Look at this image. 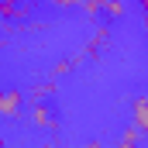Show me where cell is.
Masks as SVG:
<instances>
[{
    "instance_id": "6da1fadb",
    "label": "cell",
    "mask_w": 148,
    "mask_h": 148,
    "mask_svg": "<svg viewBox=\"0 0 148 148\" xmlns=\"http://www.w3.org/2000/svg\"><path fill=\"white\" fill-rule=\"evenodd\" d=\"M21 103H24V97L17 90H3L0 93V117H14V114L21 110Z\"/></svg>"
},
{
    "instance_id": "7a4b0ae2",
    "label": "cell",
    "mask_w": 148,
    "mask_h": 148,
    "mask_svg": "<svg viewBox=\"0 0 148 148\" xmlns=\"http://www.w3.org/2000/svg\"><path fill=\"white\" fill-rule=\"evenodd\" d=\"M131 117H134V127H138L141 134H148V97H134Z\"/></svg>"
},
{
    "instance_id": "3957f363",
    "label": "cell",
    "mask_w": 148,
    "mask_h": 148,
    "mask_svg": "<svg viewBox=\"0 0 148 148\" xmlns=\"http://www.w3.org/2000/svg\"><path fill=\"white\" fill-rule=\"evenodd\" d=\"M28 117H31V124H38V127H45V124H52V114H48V107H45V103H31V114H28Z\"/></svg>"
},
{
    "instance_id": "277c9868",
    "label": "cell",
    "mask_w": 148,
    "mask_h": 148,
    "mask_svg": "<svg viewBox=\"0 0 148 148\" xmlns=\"http://www.w3.org/2000/svg\"><path fill=\"white\" fill-rule=\"evenodd\" d=\"M103 10H107L110 17H121V14H124V3H121V0H103Z\"/></svg>"
},
{
    "instance_id": "5b68a950",
    "label": "cell",
    "mask_w": 148,
    "mask_h": 148,
    "mask_svg": "<svg viewBox=\"0 0 148 148\" xmlns=\"http://www.w3.org/2000/svg\"><path fill=\"white\" fill-rule=\"evenodd\" d=\"M48 3H52V7H79L83 0H48Z\"/></svg>"
},
{
    "instance_id": "8992f818",
    "label": "cell",
    "mask_w": 148,
    "mask_h": 148,
    "mask_svg": "<svg viewBox=\"0 0 148 148\" xmlns=\"http://www.w3.org/2000/svg\"><path fill=\"white\" fill-rule=\"evenodd\" d=\"M138 3H141V10H145V14H148V0H138Z\"/></svg>"
},
{
    "instance_id": "52a82bcc",
    "label": "cell",
    "mask_w": 148,
    "mask_h": 148,
    "mask_svg": "<svg viewBox=\"0 0 148 148\" xmlns=\"http://www.w3.org/2000/svg\"><path fill=\"white\" fill-rule=\"evenodd\" d=\"M3 3H21V0H3Z\"/></svg>"
},
{
    "instance_id": "ba28073f",
    "label": "cell",
    "mask_w": 148,
    "mask_h": 148,
    "mask_svg": "<svg viewBox=\"0 0 148 148\" xmlns=\"http://www.w3.org/2000/svg\"><path fill=\"white\" fill-rule=\"evenodd\" d=\"M145 31H148V14H145Z\"/></svg>"
},
{
    "instance_id": "9c48e42d",
    "label": "cell",
    "mask_w": 148,
    "mask_h": 148,
    "mask_svg": "<svg viewBox=\"0 0 148 148\" xmlns=\"http://www.w3.org/2000/svg\"><path fill=\"white\" fill-rule=\"evenodd\" d=\"M0 148H3V141H0Z\"/></svg>"
},
{
    "instance_id": "30bf717a",
    "label": "cell",
    "mask_w": 148,
    "mask_h": 148,
    "mask_svg": "<svg viewBox=\"0 0 148 148\" xmlns=\"http://www.w3.org/2000/svg\"><path fill=\"white\" fill-rule=\"evenodd\" d=\"M83 3H86V0H83Z\"/></svg>"
}]
</instances>
